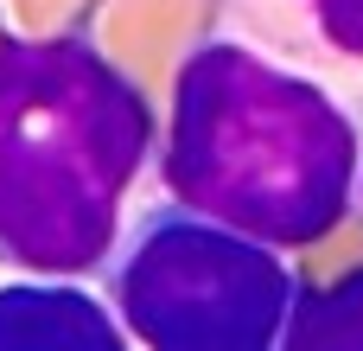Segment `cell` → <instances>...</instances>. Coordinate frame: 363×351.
Returning <instances> with one entry per match:
<instances>
[{
  "instance_id": "obj_1",
  "label": "cell",
  "mask_w": 363,
  "mask_h": 351,
  "mask_svg": "<svg viewBox=\"0 0 363 351\" xmlns=\"http://www.w3.org/2000/svg\"><path fill=\"white\" fill-rule=\"evenodd\" d=\"M363 141L351 109L230 32H204L172 70L160 179L274 249L325 243L357 205Z\"/></svg>"
},
{
  "instance_id": "obj_2",
  "label": "cell",
  "mask_w": 363,
  "mask_h": 351,
  "mask_svg": "<svg viewBox=\"0 0 363 351\" xmlns=\"http://www.w3.org/2000/svg\"><path fill=\"white\" fill-rule=\"evenodd\" d=\"M153 153V102L89 32H0V262L96 275Z\"/></svg>"
},
{
  "instance_id": "obj_3",
  "label": "cell",
  "mask_w": 363,
  "mask_h": 351,
  "mask_svg": "<svg viewBox=\"0 0 363 351\" xmlns=\"http://www.w3.org/2000/svg\"><path fill=\"white\" fill-rule=\"evenodd\" d=\"M102 281L128 339L153 351H274L300 288L274 243L179 198L115 237Z\"/></svg>"
},
{
  "instance_id": "obj_4",
  "label": "cell",
  "mask_w": 363,
  "mask_h": 351,
  "mask_svg": "<svg viewBox=\"0 0 363 351\" xmlns=\"http://www.w3.org/2000/svg\"><path fill=\"white\" fill-rule=\"evenodd\" d=\"M51 345L121 351L128 326L115 320V307H102L96 294L70 288V275L6 281L0 288V351H51Z\"/></svg>"
},
{
  "instance_id": "obj_5",
  "label": "cell",
  "mask_w": 363,
  "mask_h": 351,
  "mask_svg": "<svg viewBox=\"0 0 363 351\" xmlns=\"http://www.w3.org/2000/svg\"><path fill=\"white\" fill-rule=\"evenodd\" d=\"M287 351H363V262L332 281H300L287 313Z\"/></svg>"
},
{
  "instance_id": "obj_6",
  "label": "cell",
  "mask_w": 363,
  "mask_h": 351,
  "mask_svg": "<svg viewBox=\"0 0 363 351\" xmlns=\"http://www.w3.org/2000/svg\"><path fill=\"white\" fill-rule=\"evenodd\" d=\"M300 6L338 58H363V0H300Z\"/></svg>"
},
{
  "instance_id": "obj_7",
  "label": "cell",
  "mask_w": 363,
  "mask_h": 351,
  "mask_svg": "<svg viewBox=\"0 0 363 351\" xmlns=\"http://www.w3.org/2000/svg\"><path fill=\"white\" fill-rule=\"evenodd\" d=\"M357 192H363V173H357Z\"/></svg>"
}]
</instances>
